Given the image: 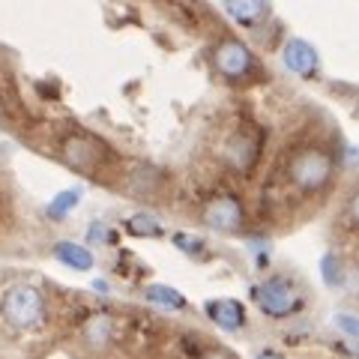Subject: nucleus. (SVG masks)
Listing matches in <instances>:
<instances>
[{"label":"nucleus","mask_w":359,"mask_h":359,"mask_svg":"<svg viewBox=\"0 0 359 359\" xmlns=\"http://www.w3.org/2000/svg\"><path fill=\"white\" fill-rule=\"evenodd\" d=\"M285 174L299 192H306V195L320 192L332 177V159H330V153L320 147H297L287 156Z\"/></svg>","instance_id":"f257e3e1"},{"label":"nucleus","mask_w":359,"mask_h":359,"mask_svg":"<svg viewBox=\"0 0 359 359\" xmlns=\"http://www.w3.org/2000/svg\"><path fill=\"white\" fill-rule=\"evenodd\" d=\"M255 297H257L261 311L266 314V318H273V320L290 318V314H297L302 309V302H306V294H302L299 282L294 276H285V273L266 276L264 285H257Z\"/></svg>","instance_id":"f03ea898"},{"label":"nucleus","mask_w":359,"mask_h":359,"mask_svg":"<svg viewBox=\"0 0 359 359\" xmlns=\"http://www.w3.org/2000/svg\"><path fill=\"white\" fill-rule=\"evenodd\" d=\"M0 311L15 330H33L45 318V299L33 285H13L0 299Z\"/></svg>","instance_id":"7ed1b4c3"},{"label":"nucleus","mask_w":359,"mask_h":359,"mask_svg":"<svg viewBox=\"0 0 359 359\" xmlns=\"http://www.w3.org/2000/svg\"><path fill=\"white\" fill-rule=\"evenodd\" d=\"M60 153H63L66 165H72L75 171H81V174H99V168L108 159V147L87 132H75L69 138H63Z\"/></svg>","instance_id":"20e7f679"},{"label":"nucleus","mask_w":359,"mask_h":359,"mask_svg":"<svg viewBox=\"0 0 359 359\" xmlns=\"http://www.w3.org/2000/svg\"><path fill=\"white\" fill-rule=\"evenodd\" d=\"M261 159V135L255 129H240L233 138L224 144V162H228L233 171H252Z\"/></svg>","instance_id":"39448f33"},{"label":"nucleus","mask_w":359,"mask_h":359,"mask_svg":"<svg viewBox=\"0 0 359 359\" xmlns=\"http://www.w3.org/2000/svg\"><path fill=\"white\" fill-rule=\"evenodd\" d=\"M216 69L231 81H240L255 69V57L240 39H224L216 48Z\"/></svg>","instance_id":"423d86ee"},{"label":"nucleus","mask_w":359,"mask_h":359,"mask_svg":"<svg viewBox=\"0 0 359 359\" xmlns=\"http://www.w3.org/2000/svg\"><path fill=\"white\" fill-rule=\"evenodd\" d=\"M204 222L212 231L233 233L243 228V204L233 195H216L204 207Z\"/></svg>","instance_id":"0eeeda50"},{"label":"nucleus","mask_w":359,"mask_h":359,"mask_svg":"<svg viewBox=\"0 0 359 359\" xmlns=\"http://www.w3.org/2000/svg\"><path fill=\"white\" fill-rule=\"evenodd\" d=\"M282 57H285L287 69L302 75V78H311L314 72H318V51H314L306 39H290L285 45Z\"/></svg>","instance_id":"6e6552de"},{"label":"nucleus","mask_w":359,"mask_h":359,"mask_svg":"<svg viewBox=\"0 0 359 359\" xmlns=\"http://www.w3.org/2000/svg\"><path fill=\"white\" fill-rule=\"evenodd\" d=\"M207 311H210V318L228 332L240 330L245 323V309L240 306L237 299H216V302H210L207 306Z\"/></svg>","instance_id":"1a4fd4ad"},{"label":"nucleus","mask_w":359,"mask_h":359,"mask_svg":"<svg viewBox=\"0 0 359 359\" xmlns=\"http://www.w3.org/2000/svg\"><path fill=\"white\" fill-rule=\"evenodd\" d=\"M117 335V320L108 311H96L93 318L84 323V339L93 347H105Z\"/></svg>","instance_id":"9d476101"},{"label":"nucleus","mask_w":359,"mask_h":359,"mask_svg":"<svg viewBox=\"0 0 359 359\" xmlns=\"http://www.w3.org/2000/svg\"><path fill=\"white\" fill-rule=\"evenodd\" d=\"M54 255H57V261H63L66 266H72V269H90L93 266V255H90L84 245H78V243H57Z\"/></svg>","instance_id":"9b49d317"},{"label":"nucleus","mask_w":359,"mask_h":359,"mask_svg":"<svg viewBox=\"0 0 359 359\" xmlns=\"http://www.w3.org/2000/svg\"><path fill=\"white\" fill-rule=\"evenodd\" d=\"M224 9H228V13L237 18L240 25H249V27L257 25V21L266 15V6H264V4H257V0H245V4H228Z\"/></svg>","instance_id":"f8f14e48"},{"label":"nucleus","mask_w":359,"mask_h":359,"mask_svg":"<svg viewBox=\"0 0 359 359\" xmlns=\"http://www.w3.org/2000/svg\"><path fill=\"white\" fill-rule=\"evenodd\" d=\"M78 201H81V189H69V192H60V195L48 204V216H51L54 222H60L72 207H78Z\"/></svg>","instance_id":"ddd939ff"},{"label":"nucleus","mask_w":359,"mask_h":359,"mask_svg":"<svg viewBox=\"0 0 359 359\" xmlns=\"http://www.w3.org/2000/svg\"><path fill=\"white\" fill-rule=\"evenodd\" d=\"M147 299H150V302H159V306H168V309H183V306H186V299L180 297L174 287H165V285L147 287Z\"/></svg>","instance_id":"4468645a"},{"label":"nucleus","mask_w":359,"mask_h":359,"mask_svg":"<svg viewBox=\"0 0 359 359\" xmlns=\"http://www.w3.org/2000/svg\"><path fill=\"white\" fill-rule=\"evenodd\" d=\"M320 266H323V282H327L330 287H339L341 282H344V269H341V261H339V255H323V261H320Z\"/></svg>","instance_id":"2eb2a0df"},{"label":"nucleus","mask_w":359,"mask_h":359,"mask_svg":"<svg viewBox=\"0 0 359 359\" xmlns=\"http://www.w3.org/2000/svg\"><path fill=\"white\" fill-rule=\"evenodd\" d=\"M129 228H132V233H138V237H141V233H144V237H156V233H162L159 222H156L153 216H147V212H141V216H135Z\"/></svg>","instance_id":"dca6fc26"},{"label":"nucleus","mask_w":359,"mask_h":359,"mask_svg":"<svg viewBox=\"0 0 359 359\" xmlns=\"http://www.w3.org/2000/svg\"><path fill=\"white\" fill-rule=\"evenodd\" d=\"M87 237L99 240L102 245H111V228H108V224H102V222H93V224H90V231H87Z\"/></svg>","instance_id":"f3484780"},{"label":"nucleus","mask_w":359,"mask_h":359,"mask_svg":"<svg viewBox=\"0 0 359 359\" xmlns=\"http://www.w3.org/2000/svg\"><path fill=\"white\" fill-rule=\"evenodd\" d=\"M174 240H177L180 249H186V252H201V243H204L201 237H186V233H177Z\"/></svg>","instance_id":"a211bd4d"},{"label":"nucleus","mask_w":359,"mask_h":359,"mask_svg":"<svg viewBox=\"0 0 359 359\" xmlns=\"http://www.w3.org/2000/svg\"><path fill=\"white\" fill-rule=\"evenodd\" d=\"M339 327H344L347 330V335H356V320H353V314L351 311H344V314H339Z\"/></svg>","instance_id":"6ab92c4d"},{"label":"nucleus","mask_w":359,"mask_h":359,"mask_svg":"<svg viewBox=\"0 0 359 359\" xmlns=\"http://www.w3.org/2000/svg\"><path fill=\"white\" fill-rule=\"evenodd\" d=\"M255 359H285L282 353H276V351H264V353H257Z\"/></svg>","instance_id":"aec40b11"},{"label":"nucleus","mask_w":359,"mask_h":359,"mask_svg":"<svg viewBox=\"0 0 359 359\" xmlns=\"http://www.w3.org/2000/svg\"><path fill=\"white\" fill-rule=\"evenodd\" d=\"M93 287L99 290V294H105V290H108V285H105V282H93Z\"/></svg>","instance_id":"412c9836"}]
</instances>
